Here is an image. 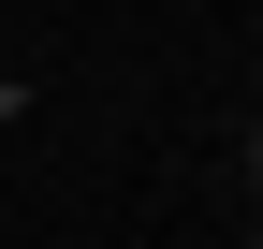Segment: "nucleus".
<instances>
[{"mask_svg":"<svg viewBox=\"0 0 263 249\" xmlns=\"http://www.w3.org/2000/svg\"><path fill=\"white\" fill-rule=\"evenodd\" d=\"M249 162H263V132H249Z\"/></svg>","mask_w":263,"mask_h":249,"instance_id":"f257e3e1","label":"nucleus"}]
</instances>
